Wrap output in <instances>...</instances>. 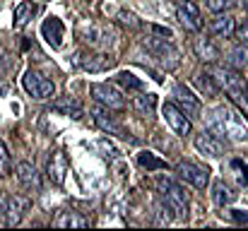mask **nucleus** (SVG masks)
<instances>
[{
	"mask_svg": "<svg viewBox=\"0 0 248 231\" xmlns=\"http://www.w3.org/2000/svg\"><path fill=\"white\" fill-rule=\"evenodd\" d=\"M207 130L222 142H248V125L244 116L227 106H217L215 111H210Z\"/></svg>",
	"mask_w": 248,
	"mask_h": 231,
	"instance_id": "nucleus-1",
	"label": "nucleus"
},
{
	"mask_svg": "<svg viewBox=\"0 0 248 231\" xmlns=\"http://www.w3.org/2000/svg\"><path fill=\"white\" fill-rule=\"evenodd\" d=\"M157 190L162 195V202L173 212V217L181 219V222H186L188 215H190V207H188V195H186L183 185L176 183L169 176H159L157 178Z\"/></svg>",
	"mask_w": 248,
	"mask_h": 231,
	"instance_id": "nucleus-2",
	"label": "nucleus"
},
{
	"mask_svg": "<svg viewBox=\"0 0 248 231\" xmlns=\"http://www.w3.org/2000/svg\"><path fill=\"white\" fill-rule=\"evenodd\" d=\"M145 48H147L162 65H166V70H173V68L181 63L178 48H176L166 36H147V39H145Z\"/></svg>",
	"mask_w": 248,
	"mask_h": 231,
	"instance_id": "nucleus-3",
	"label": "nucleus"
},
{
	"mask_svg": "<svg viewBox=\"0 0 248 231\" xmlns=\"http://www.w3.org/2000/svg\"><path fill=\"white\" fill-rule=\"evenodd\" d=\"M205 73H207V75L215 79V84L219 87V92L224 89L227 94H229V92H234V89L248 87L246 79H244V75H241L239 70L229 68V65H217V63H207Z\"/></svg>",
	"mask_w": 248,
	"mask_h": 231,
	"instance_id": "nucleus-4",
	"label": "nucleus"
},
{
	"mask_svg": "<svg viewBox=\"0 0 248 231\" xmlns=\"http://www.w3.org/2000/svg\"><path fill=\"white\" fill-rule=\"evenodd\" d=\"M22 87H24V92H27L31 99H36V101L51 99V96L56 94V84H53L46 75L36 73V70H27V73H24V77H22Z\"/></svg>",
	"mask_w": 248,
	"mask_h": 231,
	"instance_id": "nucleus-5",
	"label": "nucleus"
},
{
	"mask_svg": "<svg viewBox=\"0 0 248 231\" xmlns=\"http://www.w3.org/2000/svg\"><path fill=\"white\" fill-rule=\"evenodd\" d=\"M92 96H94L96 104H101L111 111H123L125 108V96L121 94V89L116 84L96 82V84H92Z\"/></svg>",
	"mask_w": 248,
	"mask_h": 231,
	"instance_id": "nucleus-6",
	"label": "nucleus"
},
{
	"mask_svg": "<svg viewBox=\"0 0 248 231\" xmlns=\"http://www.w3.org/2000/svg\"><path fill=\"white\" fill-rule=\"evenodd\" d=\"M31 207V198H24V195H10L2 205H0V219L7 224V227H15L24 219V215L29 212Z\"/></svg>",
	"mask_w": 248,
	"mask_h": 231,
	"instance_id": "nucleus-7",
	"label": "nucleus"
},
{
	"mask_svg": "<svg viewBox=\"0 0 248 231\" xmlns=\"http://www.w3.org/2000/svg\"><path fill=\"white\" fill-rule=\"evenodd\" d=\"M75 65L82 68L84 73H106L116 65V58H111L106 53H94V51H78Z\"/></svg>",
	"mask_w": 248,
	"mask_h": 231,
	"instance_id": "nucleus-8",
	"label": "nucleus"
},
{
	"mask_svg": "<svg viewBox=\"0 0 248 231\" xmlns=\"http://www.w3.org/2000/svg\"><path fill=\"white\" fill-rule=\"evenodd\" d=\"M176 173L186 183H190L193 188H198V190H205L210 185V171L202 169V166H198V164H193V161H178L176 164Z\"/></svg>",
	"mask_w": 248,
	"mask_h": 231,
	"instance_id": "nucleus-9",
	"label": "nucleus"
},
{
	"mask_svg": "<svg viewBox=\"0 0 248 231\" xmlns=\"http://www.w3.org/2000/svg\"><path fill=\"white\" fill-rule=\"evenodd\" d=\"M162 113H164V121L169 123V128H171L176 135H181V138L190 135L193 123H190V118H188V116H186L173 101H166L164 106H162Z\"/></svg>",
	"mask_w": 248,
	"mask_h": 231,
	"instance_id": "nucleus-10",
	"label": "nucleus"
},
{
	"mask_svg": "<svg viewBox=\"0 0 248 231\" xmlns=\"http://www.w3.org/2000/svg\"><path fill=\"white\" fill-rule=\"evenodd\" d=\"M173 104H176L188 118H198L200 111H202L200 99H198L186 84H176V87H173Z\"/></svg>",
	"mask_w": 248,
	"mask_h": 231,
	"instance_id": "nucleus-11",
	"label": "nucleus"
},
{
	"mask_svg": "<svg viewBox=\"0 0 248 231\" xmlns=\"http://www.w3.org/2000/svg\"><path fill=\"white\" fill-rule=\"evenodd\" d=\"M176 17H178V22L186 31H200L202 29V15H200V7L193 0L181 2L176 7Z\"/></svg>",
	"mask_w": 248,
	"mask_h": 231,
	"instance_id": "nucleus-12",
	"label": "nucleus"
},
{
	"mask_svg": "<svg viewBox=\"0 0 248 231\" xmlns=\"http://www.w3.org/2000/svg\"><path fill=\"white\" fill-rule=\"evenodd\" d=\"M92 116H94V123L104 130V133H108V135H116V138H128L125 135V128L116 121V116L111 113V108H106V106H94L92 108Z\"/></svg>",
	"mask_w": 248,
	"mask_h": 231,
	"instance_id": "nucleus-13",
	"label": "nucleus"
},
{
	"mask_svg": "<svg viewBox=\"0 0 248 231\" xmlns=\"http://www.w3.org/2000/svg\"><path fill=\"white\" fill-rule=\"evenodd\" d=\"M41 36L44 41L51 46V48H61L63 41H65V27L58 17H46L44 24H41Z\"/></svg>",
	"mask_w": 248,
	"mask_h": 231,
	"instance_id": "nucleus-14",
	"label": "nucleus"
},
{
	"mask_svg": "<svg viewBox=\"0 0 248 231\" xmlns=\"http://www.w3.org/2000/svg\"><path fill=\"white\" fill-rule=\"evenodd\" d=\"M195 150L202 154V156L217 159V156L224 154V142H222L217 135H212L210 130H202V133L195 138Z\"/></svg>",
	"mask_w": 248,
	"mask_h": 231,
	"instance_id": "nucleus-15",
	"label": "nucleus"
},
{
	"mask_svg": "<svg viewBox=\"0 0 248 231\" xmlns=\"http://www.w3.org/2000/svg\"><path fill=\"white\" fill-rule=\"evenodd\" d=\"M234 29H236V22L227 12H217V17L210 22V34L215 39H232L234 36Z\"/></svg>",
	"mask_w": 248,
	"mask_h": 231,
	"instance_id": "nucleus-16",
	"label": "nucleus"
},
{
	"mask_svg": "<svg viewBox=\"0 0 248 231\" xmlns=\"http://www.w3.org/2000/svg\"><path fill=\"white\" fill-rule=\"evenodd\" d=\"M17 181H19L27 190H39V188H41V176H39L36 166L29 164V161H19V164H17Z\"/></svg>",
	"mask_w": 248,
	"mask_h": 231,
	"instance_id": "nucleus-17",
	"label": "nucleus"
},
{
	"mask_svg": "<svg viewBox=\"0 0 248 231\" xmlns=\"http://www.w3.org/2000/svg\"><path fill=\"white\" fill-rule=\"evenodd\" d=\"M78 36L82 41H89V44H113V31L111 29H104V27H96V24L80 27L78 29Z\"/></svg>",
	"mask_w": 248,
	"mask_h": 231,
	"instance_id": "nucleus-18",
	"label": "nucleus"
},
{
	"mask_svg": "<svg viewBox=\"0 0 248 231\" xmlns=\"http://www.w3.org/2000/svg\"><path fill=\"white\" fill-rule=\"evenodd\" d=\"M53 227H58V229H84V227H89V222L75 210H61L53 219Z\"/></svg>",
	"mask_w": 248,
	"mask_h": 231,
	"instance_id": "nucleus-19",
	"label": "nucleus"
},
{
	"mask_svg": "<svg viewBox=\"0 0 248 231\" xmlns=\"http://www.w3.org/2000/svg\"><path fill=\"white\" fill-rule=\"evenodd\" d=\"M48 178L56 183V185H63L65 181V173H68V159L63 152H53L51 159H48Z\"/></svg>",
	"mask_w": 248,
	"mask_h": 231,
	"instance_id": "nucleus-20",
	"label": "nucleus"
},
{
	"mask_svg": "<svg viewBox=\"0 0 248 231\" xmlns=\"http://www.w3.org/2000/svg\"><path fill=\"white\" fill-rule=\"evenodd\" d=\"M193 46H195V53H198V58H200L202 63H217V61H219V48L212 44V39L198 36Z\"/></svg>",
	"mask_w": 248,
	"mask_h": 231,
	"instance_id": "nucleus-21",
	"label": "nucleus"
},
{
	"mask_svg": "<svg viewBox=\"0 0 248 231\" xmlns=\"http://www.w3.org/2000/svg\"><path fill=\"white\" fill-rule=\"evenodd\" d=\"M236 198H239V193H236L232 185H227L224 181H217V183L212 185V200H215L219 207L234 205V202H236Z\"/></svg>",
	"mask_w": 248,
	"mask_h": 231,
	"instance_id": "nucleus-22",
	"label": "nucleus"
},
{
	"mask_svg": "<svg viewBox=\"0 0 248 231\" xmlns=\"http://www.w3.org/2000/svg\"><path fill=\"white\" fill-rule=\"evenodd\" d=\"M36 12H39V7H36L31 0H22V2L17 5V10H15V29H24Z\"/></svg>",
	"mask_w": 248,
	"mask_h": 231,
	"instance_id": "nucleus-23",
	"label": "nucleus"
},
{
	"mask_svg": "<svg viewBox=\"0 0 248 231\" xmlns=\"http://www.w3.org/2000/svg\"><path fill=\"white\" fill-rule=\"evenodd\" d=\"M193 82H195V87L200 89V94H205L207 99H215V96L219 94V87L215 84V79L207 75V73H198V75L193 77Z\"/></svg>",
	"mask_w": 248,
	"mask_h": 231,
	"instance_id": "nucleus-24",
	"label": "nucleus"
},
{
	"mask_svg": "<svg viewBox=\"0 0 248 231\" xmlns=\"http://www.w3.org/2000/svg\"><path fill=\"white\" fill-rule=\"evenodd\" d=\"M227 65L234 68V70H241V68H246L248 65V48L244 46V44L229 51V61H227Z\"/></svg>",
	"mask_w": 248,
	"mask_h": 231,
	"instance_id": "nucleus-25",
	"label": "nucleus"
},
{
	"mask_svg": "<svg viewBox=\"0 0 248 231\" xmlns=\"http://www.w3.org/2000/svg\"><path fill=\"white\" fill-rule=\"evenodd\" d=\"M135 111H140L142 116H155V94H140L133 99Z\"/></svg>",
	"mask_w": 248,
	"mask_h": 231,
	"instance_id": "nucleus-26",
	"label": "nucleus"
},
{
	"mask_svg": "<svg viewBox=\"0 0 248 231\" xmlns=\"http://www.w3.org/2000/svg\"><path fill=\"white\" fill-rule=\"evenodd\" d=\"M56 111H63V113H68V116H73V118H82V106L75 101V99H61V101H56Z\"/></svg>",
	"mask_w": 248,
	"mask_h": 231,
	"instance_id": "nucleus-27",
	"label": "nucleus"
},
{
	"mask_svg": "<svg viewBox=\"0 0 248 231\" xmlns=\"http://www.w3.org/2000/svg\"><path fill=\"white\" fill-rule=\"evenodd\" d=\"M138 164L142 166V169H147V171H157V169H166V161L162 159H157L152 152H140L138 154Z\"/></svg>",
	"mask_w": 248,
	"mask_h": 231,
	"instance_id": "nucleus-28",
	"label": "nucleus"
},
{
	"mask_svg": "<svg viewBox=\"0 0 248 231\" xmlns=\"http://www.w3.org/2000/svg\"><path fill=\"white\" fill-rule=\"evenodd\" d=\"M116 82H118L123 89H133V92H142V89H145L142 79H138V77L133 75V73H118Z\"/></svg>",
	"mask_w": 248,
	"mask_h": 231,
	"instance_id": "nucleus-29",
	"label": "nucleus"
},
{
	"mask_svg": "<svg viewBox=\"0 0 248 231\" xmlns=\"http://www.w3.org/2000/svg\"><path fill=\"white\" fill-rule=\"evenodd\" d=\"M229 99L239 106V111L246 116V121H248V87H241V89L229 92Z\"/></svg>",
	"mask_w": 248,
	"mask_h": 231,
	"instance_id": "nucleus-30",
	"label": "nucleus"
},
{
	"mask_svg": "<svg viewBox=\"0 0 248 231\" xmlns=\"http://www.w3.org/2000/svg\"><path fill=\"white\" fill-rule=\"evenodd\" d=\"M10 171H12V156H10V152H7L5 142L0 140V178L10 176Z\"/></svg>",
	"mask_w": 248,
	"mask_h": 231,
	"instance_id": "nucleus-31",
	"label": "nucleus"
},
{
	"mask_svg": "<svg viewBox=\"0 0 248 231\" xmlns=\"http://www.w3.org/2000/svg\"><path fill=\"white\" fill-rule=\"evenodd\" d=\"M239 0H205V7L210 10V12H227V10H232L234 5H236Z\"/></svg>",
	"mask_w": 248,
	"mask_h": 231,
	"instance_id": "nucleus-32",
	"label": "nucleus"
},
{
	"mask_svg": "<svg viewBox=\"0 0 248 231\" xmlns=\"http://www.w3.org/2000/svg\"><path fill=\"white\" fill-rule=\"evenodd\" d=\"M171 217H173V212L166 207L164 202H159V205H157V212H155L157 224H169V222H171Z\"/></svg>",
	"mask_w": 248,
	"mask_h": 231,
	"instance_id": "nucleus-33",
	"label": "nucleus"
},
{
	"mask_svg": "<svg viewBox=\"0 0 248 231\" xmlns=\"http://www.w3.org/2000/svg\"><path fill=\"white\" fill-rule=\"evenodd\" d=\"M118 19H121V24L133 27V29H140V27H142V24L138 22V17H135L133 12H125V10H121V12H118Z\"/></svg>",
	"mask_w": 248,
	"mask_h": 231,
	"instance_id": "nucleus-34",
	"label": "nucleus"
},
{
	"mask_svg": "<svg viewBox=\"0 0 248 231\" xmlns=\"http://www.w3.org/2000/svg\"><path fill=\"white\" fill-rule=\"evenodd\" d=\"M234 36L239 44H248V19H244V24L234 29Z\"/></svg>",
	"mask_w": 248,
	"mask_h": 231,
	"instance_id": "nucleus-35",
	"label": "nucleus"
},
{
	"mask_svg": "<svg viewBox=\"0 0 248 231\" xmlns=\"http://www.w3.org/2000/svg\"><path fill=\"white\" fill-rule=\"evenodd\" d=\"M244 7H246V10H248V0H244Z\"/></svg>",
	"mask_w": 248,
	"mask_h": 231,
	"instance_id": "nucleus-36",
	"label": "nucleus"
}]
</instances>
